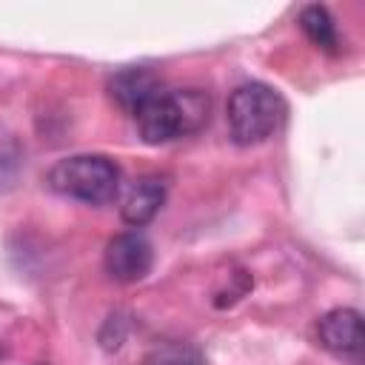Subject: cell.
Masks as SVG:
<instances>
[{
  "label": "cell",
  "instance_id": "cell-3",
  "mask_svg": "<svg viewBox=\"0 0 365 365\" xmlns=\"http://www.w3.org/2000/svg\"><path fill=\"white\" fill-rule=\"evenodd\" d=\"M285 103L277 88L265 83H245L231 91L225 106L228 134L237 145H257L265 143L282 123Z\"/></svg>",
  "mask_w": 365,
  "mask_h": 365
},
{
  "label": "cell",
  "instance_id": "cell-7",
  "mask_svg": "<svg viewBox=\"0 0 365 365\" xmlns=\"http://www.w3.org/2000/svg\"><path fill=\"white\" fill-rule=\"evenodd\" d=\"M163 202H165V182L157 180V177H140L123 194L120 217H123L125 225L143 228V225H148L160 214Z\"/></svg>",
  "mask_w": 365,
  "mask_h": 365
},
{
  "label": "cell",
  "instance_id": "cell-11",
  "mask_svg": "<svg viewBox=\"0 0 365 365\" xmlns=\"http://www.w3.org/2000/svg\"><path fill=\"white\" fill-rule=\"evenodd\" d=\"M125 331H128L125 317H123V314H111V317L106 319L103 331H100V342H103V348H106V351L120 348V342L125 339Z\"/></svg>",
  "mask_w": 365,
  "mask_h": 365
},
{
  "label": "cell",
  "instance_id": "cell-10",
  "mask_svg": "<svg viewBox=\"0 0 365 365\" xmlns=\"http://www.w3.org/2000/svg\"><path fill=\"white\" fill-rule=\"evenodd\" d=\"M148 365H202V354L185 342H165L148 356Z\"/></svg>",
  "mask_w": 365,
  "mask_h": 365
},
{
  "label": "cell",
  "instance_id": "cell-9",
  "mask_svg": "<svg viewBox=\"0 0 365 365\" xmlns=\"http://www.w3.org/2000/svg\"><path fill=\"white\" fill-rule=\"evenodd\" d=\"M23 171V148L20 143L0 131V191H9Z\"/></svg>",
  "mask_w": 365,
  "mask_h": 365
},
{
  "label": "cell",
  "instance_id": "cell-2",
  "mask_svg": "<svg viewBox=\"0 0 365 365\" xmlns=\"http://www.w3.org/2000/svg\"><path fill=\"white\" fill-rule=\"evenodd\" d=\"M120 165L106 154H71L51 165V191L88 205H106L120 194Z\"/></svg>",
  "mask_w": 365,
  "mask_h": 365
},
{
  "label": "cell",
  "instance_id": "cell-4",
  "mask_svg": "<svg viewBox=\"0 0 365 365\" xmlns=\"http://www.w3.org/2000/svg\"><path fill=\"white\" fill-rule=\"evenodd\" d=\"M103 262L114 282L131 285V282H140L143 277H148V271L154 265V245L140 228H131V231H123L108 240Z\"/></svg>",
  "mask_w": 365,
  "mask_h": 365
},
{
  "label": "cell",
  "instance_id": "cell-5",
  "mask_svg": "<svg viewBox=\"0 0 365 365\" xmlns=\"http://www.w3.org/2000/svg\"><path fill=\"white\" fill-rule=\"evenodd\" d=\"M317 336H319L322 348H328L339 356L359 354L362 342H365L362 314L354 308H331L328 314H322L317 319Z\"/></svg>",
  "mask_w": 365,
  "mask_h": 365
},
{
  "label": "cell",
  "instance_id": "cell-6",
  "mask_svg": "<svg viewBox=\"0 0 365 365\" xmlns=\"http://www.w3.org/2000/svg\"><path fill=\"white\" fill-rule=\"evenodd\" d=\"M157 91H163L160 77H157L151 68H145V66H125V68L114 71L111 80H108V94H111V100H114L123 111H128V114H134V111H137L143 103H148Z\"/></svg>",
  "mask_w": 365,
  "mask_h": 365
},
{
  "label": "cell",
  "instance_id": "cell-1",
  "mask_svg": "<svg viewBox=\"0 0 365 365\" xmlns=\"http://www.w3.org/2000/svg\"><path fill=\"white\" fill-rule=\"evenodd\" d=\"M208 111H211L208 94H202L200 88H180V91H157L131 117L137 123L140 137L148 145H160L200 131L208 123Z\"/></svg>",
  "mask_w": 365,
  "mask_h": 365
},
{
  "label": "cell",
  "instance_id": "cell-8",
  "mask_svg": "<svg viewBox=\"0 0 365 365\" xmlns=\"http://www.w3.org/2000/svg\"><path fill=\"white\" fill-rule=\"evenodd\" d=\"M299 29L305 31V37H308L317 48L331 51V54H336V51H339L336 23H334V17L328 14V9H325V6H317V3L305 6V9L299 11Z\"/></svg>",
  "mask_w": 365,
  "mask_h": 365
}]
</instances>
